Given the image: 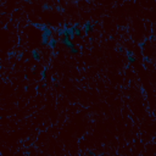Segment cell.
Segmentation results:
<instances>
[{
	"label": "cell",
	"instance_id": "1",
	"mask_svg": "<svg viewBox=\"0 0 156 156\" xmlns=\"http://www.w3.org/2000/svg\"><path fill=\"white\" fill-rule=\"evenodd\" d=\"M61 43H62L66 48L70 49V53H71V54H73V55L78 54V50L76 49V46H75V44L72 43L71 38H68V37H62V38H61Z\"/></svg>",
	"mask_w": 156,
	"mask_h": 156
},
{
	"label": "cell",
	"instance_id": "2",
	"mask_svg": "<svg viewBox=\"0 0 156 156\" xmlns=\"http://www.w3.org/2000/svg\"><path fill=\"white\" fill-rule=\"evenodd\" d=\"M50 37H51V29L49 27H44L43 29V33H42V45L46 46L49 45V42H50Z\"/></svg>",
	"mask_w": 156,
	"mask_h": 156
},
{
	"label": "cell",
	"instance_id": "3",
	"mask_svg": "<svg viewBox=\"0 0 156 156\" xmlns=\"http://www.w3.org/2000/svg\"><path fill=\"white\" fill-rule=\"evenodd\" d=\"M83 31H84L87 34L92 32V31H93V25H92V22H89V21L85 22L84 26H83Z\"/></svg>",
	"mask_w": 156,
	"mask_h": 156
},
{
	"label": "cell",
	"instance_id": "4",
	"mask_svg": "<svg viewBox=\"0 0 156 156\" xmlns=\"http://www.w3.org/2000/svg\"><path fill=\"white\" fill-rule=\"evenodd\" d=\"M73 31H75V36H78V37H81V36H82L81 26L78 25V23H76V25L73 26Z\"/></svg>",
	"mask_w": 156,
	"mask_h": 156
},
{
	"label": "cell",
	"instance_id": "5",
	"mask_svg": "<svg viewBox=\"0 0 156 156\" xmlns=\"http://www.w3.org/2000/svg\"><path fill=\"white\" fill-rule=\"evenodd\" d=\"M32 56H33V59H36V60H40V59H42V55H40V53H38L37 49L32 50Z\"/></svg>",
	"mask_w": 156,
	"mask_h": 156
},
{
	"label": "cell",
	"instance_id": "6",
	"mask_svg": "<svg viewBox=\"0 0 156 156\" xmlns=\"http://www.w3.org/2000/svg\"><path fill=\"white\" fill-rule=\"evenodd\" d=\"M56 44H57V39H55V38H51L50 39V42H49V48H51V49H55L56 48Z\"/></svg>",
	"mask_w": 156,
	"mask_h": 156
},
{
	"label": "cell",
	"instance_id": "7",
	"mask_svg": "<svg viewBox=\"0 0 156 156\" xmlns=\"http://www.w3.org/2000/svg\"><path fill=\"white\" fill-rule=\"evenodd\" d=\"M127 54H128V55H129V59H128V61H129L131 64H132V62H134V57L132 56V53H131V51H128Z\"/></svg>",
	"mask_w": 156,
	"mask_h": 156
}]
</instances>
